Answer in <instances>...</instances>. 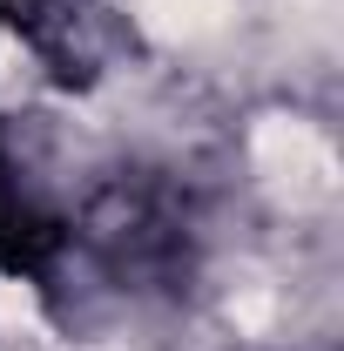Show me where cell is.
<instances>
[{
	"label": "cell",
	"instance_id": "cell-1",
	"mask_svg": "<svg viewBox=\"0 0 344 351\" xmlns=\"http://www.w3.org/2000/svg\"><path fill=\"white\" fill-rule=\"evenodd\" d=\"M250 162H257L263 189L291 210L331 203V189H338V149L297 115H263L250 135Z\"/></svg>",
	"mask_w": 344,
	"mask_h": 351
},
{
	"label": "cell",
	"instance_id": "cell-2",
	"mask_svg": "<svg viewBox=\"0 0 344 351\" xmlns=\"http://www.w3.org/2000/svg\"><path fill=\"white\" fill-rule=\"evenodd\" d=\"M230 21V0H142V27L156 41H203Z\"/></svg>",
	"mask_w": 344,
	"mask_h": 351
},
{
	"label": "cell",
	"instance_id": "cell-3",
	"mask_svg": "<svg viewBox=\"0 0 344 351\" xmlns=\"http://www.w3.org/2000/svg\"><path fill=\"white\" fill-rule=\"evenodd\" d=\"M0 331L7 338H34L41 331V298L21 277H7V270H0Z\"/></svg>",
	"mask_w": 344,
	"mask_h": 351
},
{
	"label": "cell",
	"instance_id": "cell-4",
	"mask_svg": "<svg viewBox=\"0 0 344 351\" xmlns=\"http://www.w3.org/2000/svg\"><path fill=\"white\" fill-rule=\"evenodd\" d=\"M230 317H236V331H270V317H277L270 284H236L230 291Z\"/></svg>",
	"mask_w": 344,
	"mask_h": 351
}]
</instances>
